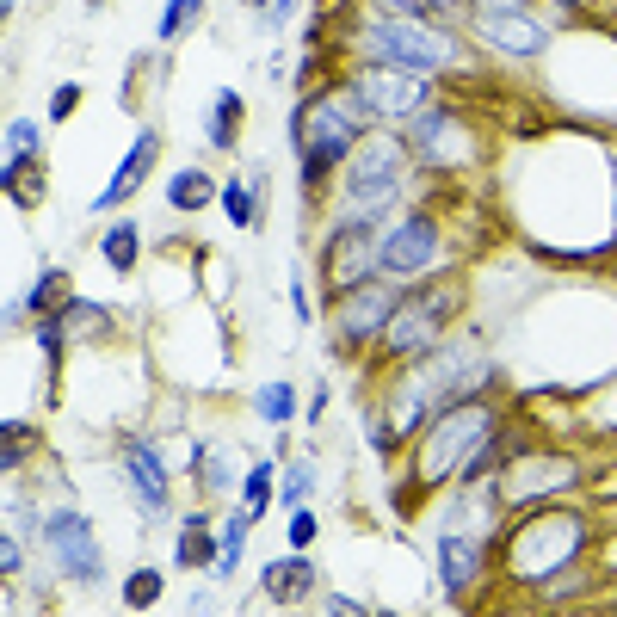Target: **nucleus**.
I'll list each match as a JSON object with an SVG mask.
<instances>
[{
	"label": "nucleus",
	"instance_id": "f257e3e1",
	"mask_svg": "<svg viewBox=\"0 0 617 617\" xmlns=\"http://www.w3.org/2000/svg\"><path fill=\"white\" fill-rule=\"evenodd\" d=\"M365 50H377L383 62L395 68H414V75H426V68H445L457 56V44L445 38V31H432V25H414V19H377L365 31Z\"/></svg>",
	"mask_w": 617,
	"mask_h": 617
},
{
	"label": "nucleus",
	"instance_id": "f03ea898",
	"mask_svg": "<svg viewBox=\"0 0 617 617\" xmlns=\"http://www.w3.org/2000/svg\"><path fill=\"white\" fill-rule=\"evenodd\" d=\"M457 315V290L445 284V290H426V297H414V303H402L389 315V352L395 358H408V352H426L432 340H439V328Z\"/></svg>",
	"mask_w": 617,
	"mask_h": 617
},
{
	"label": "nucleus",
	"instance_id": "7ed1b4c3",
	"mask_svg": "<svg viewBox=\"0 0 617 617\" xmlns=\"http://www.w3.org/2000/svg\"><path fill=\"white\" fill-rule=\"evenodd\" d=\"M358 99L365 105H377V112H389V118H414V112H426V99H432V87L414 75V68H365L358 75Z\"/></svg>",
	"mask_w": 617,
	"mask_h": 617
},
{
	"label": "nucleus",
	"instance_id": "20e7f679",
	"mask_svg": "<svg viewBox=\"0 0 617 617\" xmlns=\"http://www.w3.org/2000/svg\"><path fill=\"white\" fill-rule=\"evenodd\" d=\"M377 253H383V241L371 235V223H365V216H346V223H340V235H334L328 284H334V290H358V284H371Z\"/></svg>",
	"mask_w": 617,
	"mask_h": 617
},
{
	"label": "nucleus",
	"instance_id": "39448f33",
	"mask_svg": "<svg viewBox=\"0 0 617 617\" xmlns=\"http://www.w3.org/2000/svg\"><path fill=\"white\" fill-rule=\"evenodd\" d=\"M44 543H50V556L68 568V574H81V580H99V550H93V525L81 513H50L44 519Z\"/></svg>",
	"mask_w": 617,
	"mask_h": 617
},
{
	"label": "nucleus",
	"instance_id": "423d86ee",
	"mask_svg": "<svg viewBox=\"0 0 617 617\" xmlns=\"http://www.w3.org/2000/svg\"><path fill=\"white\" fill-rule=\"evenodd\" d=\"M432 260H439V229H432L426 216H402L395 235L383 241V253H377V266L395 272V278H408V272H420V266H432Z\"/></svg>",
	"mask_w": 617,
	"mask_h": 617
},
{
	"label": "nucleus",
	"instance_id": "0eeeda50",
	"mask_svg": "<svg viewBox=\"0 0 617 617\" xmlns=\"http://www.w3.org/2000/svg\"><path fill=\"white\" fill-rule=\"evenodd\" d=\"M408 149H414L420 161H439V167L469 161V142L457 136V124L439 112V105H426V112H414V118H408Z\"/></svg>",
	"mask_w": 617,
	"mask_h": 617
},
{
	"label": "nucleus",
	"instance_id": "6e6552de",
	"mask_svg": "<svg viewBox=\"0 0 617 617\" xmlns=\"http://www.w3.org/2000/svg\"><path fill=\"white\" fill-rule=\"evenodd\" d=\"M488 432H494V420H488L482 408H469V402H463V408H457V414L439 426V439H432V457H426V469H420V476H426V482H439L445 469L463 457V439H488Z\"/></svg>",
	"mask_w": 617,
	"mask_h": 617
},
{
	"label": "nucleus",
	"instance_id": "1a4fd4ad",
	"mask_svg": "<svg viewBox=\"0 0 617 617\" xmlns=\"http://www.w3.org/2000/svg\"><path fill=\"white\" fill-rule=\"evenodd\" d=\"M395 309H402V297H395V290H383V284H358L352 297H346V309H340V340H365L371 328H389Z\"/></svg>",
	"mask_w": 617,
	"mask_h": 617
},
{
	"label": "nucleus",
	"instance_id": "9d476101",
	"mask_svg": "<svg viewBox=\"0 0 617 617\" xmlns=\"http://www.w3.org/2000/svg\"><path fill=\"white\" fill-rule=\"evenodd\" d=\"M365 186H402V149L395 142H371V149H358L352 173H346V192H365Z\"/></svg>",
	"mask_w": 617,
	"mask_h": 617
},
{
	"label": "nucleus",
	"instance_id": "9b49d317",
	"mask_svg": "<svg viewBox=\"0 0 617 617\" xmlns=\"http://www.w3.org/2000/svg\"><path fill=\"white\" fill-rule=\"evenodd\" d=\"M124 469H130V482H136V500H142V513H161L167 506V469L149 445H124Z\"/></svg>",
	"mask_w": 617,
	"mask_h": 617
},
{
	"label": "nucleus",
	"instance_id": "f8f14e48",
	"mask_svg": "<svg viewBox=\"0 0 617 617\" xmlns=\"http://www.w3.org/2000/svg\"><path fill=\"white\" fill-rule=\"evenodd\" d=\"M439 568H445L451 593H469V580H476V568H482V543L463 537V531H445L439 537Z\"/></svg>",
	"mask_w": 617,
	"mask_h": 617
},
{
	"label": "nucleus",
	"instance_id": "ddd939ff",
	"mask_svg": "<svg viewBox=\"0 0 617 617\" xmlns=\"http://www.w3.org/2000/svg\"><path fill=\"white\" fill-rule=\"evenodd\" d=\"M476 31H482L488 44L519 50V56L543 50V25H531V19H519V13H482V19H476Z\"/></svg>",
	"mask_w": 617,
	"mask_h": 617
},
{
	"label": "nucleus",
	"instance_id": "4468645a",
	"mask_svg": "<svg viewBox=\"0 0 617 617\" xmlns=\"http://www.w3.org/2000/svg\"><path fill=\"white\" fill-rule=\"evenodd\" d=\"M149 167H155V136H136L130 161H124V167L112 173V186H105V192H99L93 204H99V210H118V204H124V198H130V192L142 186V179H149Z\"/></svg>",
	"mask_w": 617,
	"mask_h": 617
},
{
	"label": "nucleus",
	"instance_id": "2eb2a0df",
	"mask_svg": "<svg viewBox=\"0 0 617 617\" xmlns=\"http://www.w3.org/2000/svg\"><path fill=\"white\" fill-rule=\"evenodd\" d=\"M260 580H266V593H272V599H303V593H315V587H321L315 568H309L303 556H297V562H272Z\"/></svg>",
	"mask_w": 617,
	"mask_h": 617
},
{
	"label": "nucleus",
	"instance_id": "dca6fc26",
	"mask_svg": "<svg viewBox=\"0 0 617 617\" xmlns=\"http://www.w3.org/2000/svg\"><path fill=\"white\" fill-rule=\"evenodd\" d=\"M31 155H38V124L13 118L7 124V192L19 186V161H31Z\"/></svg>",
	"mask_w": 617,
	"mask_h": 617
},
{
	"label": "nucleus",
	"instance_id": "f3484780",
	"mask_svg": "<svg viewBox=\"0 0 617 617\" xmlns=\"http://www.w3.org/2000/svg\"><path fill=\"white\" fill-rule=\"evenodd\" d=\"M167 198H173L179 210H204V204L216 198V186H210V173L186 167V173H173V186H167Z\"/></svg>",
	"mask_w": 617,
	"mask_h": 617
},
{
	"label": "nucleus",
	"instance_id": "a211bd4d",
	"mask_svg": "<svg viewBox=\"0 0 617 617\" xmlns=\"http://www.w3.org/2000/svg\"><path fill=\"white\" fill-rule=\"evenodd\" d=\"M235 118H241V93H216V112H210V142L216 149H235Z\"/></svg>",
	"mask_w": 617,
	"mask_h": 617
},
{
	"label": "nucleus",
	"instance_id": "6ab92c4d",
	"mask_svg": "<svg viewBox=\"0 0 617 617\" xmlns=\"http://www.w3.org/2000/svg\"><path fill=\"white\" fill-rule=\"evenodd\" d=\"M241 537H247V513H235L229 525H223V537H216V574H235V562H241Z\"/></svg>",
	"mask_w": 617,
	"mask_h": 617
},
{
	"label": "nucleus",
	"instance_id": "aec40b11",
	"mask_svg": "<svg viewBox=\"0 0 617 617\" xmlns=\"http://www.w3.org/2000/svg\"><path fill=\"white\" fill-rule=\"evenodd\" d=\"M266 500H272V463L247 469V488H241V513H247V519H253V513H266Z\"/></svg>",
	"mask_w": 617,
	"mask_h": 617
},
{
	"label": "nucleus",
	"instance_id": "412c9836",
	"mask_svg": "<svg viewBox=\"0 0 617 617\" xmlns=\"http://www.w3.org/2000/svg\"><path fill=\"white\" fill-rule=\"evenodd\" d=\"M179 562L198 568V562H216V543L204 531V519H186V543H179Z\"/></svg>",
	"mask_w": 617,
	"mask_h": 617
},
{
	"label": "nucleus",
	"instance_id": "4be33fe9",
	"mask_svg": "<svg viewBox=\"0 0 617 617\" xmlns=\"http://www.w3.org/2000/svg\"><path fill=\"white\" fill-rule=\"evenodd\" d=\"M105 260H112L118 272H124V266H136V223H118L112 235H105Z\"/></svg>",
	"mask_w": 617,
	"mask_h": 617
},
{
	"label": "nucleus",
	"instance_id": "5701e85b",
	"mask_svg": "<svg viewBox=\"0 0 617 617\" xmlns=\"http://www.w3.org/2000/svg\"><path fill=\"white\" fill-rule=\"evenodd\" d=\"M124 599H130L136 611H142V605H155V599H161V574H155V568H136V574L124 580Z\"/></svg>",
	"mask_w": 617,
	"mask_h": 617
},
{
	"label": "nucleus",
	"instance_id": "b1692460",
	"mask_svg": "<svg viewBox=\"0 0 617 617\" xmlns=\"http://www.w3.org/2000/svg\"><path fill=\"white\" fill-rule=\"evenodd\" d=\"M198 476H204V488H210V494H216V488H229V451L204 445V451H198Z\"/></svg>",
	"mask_w": 617,
	"mask_h": 617
},
{
	"label": "nucleus",
	"instance_id": "393cba45",
	"mask_svg": "<svg viewBox=\"0 0 617 617\" xmlns=\"http://www.w3.org/2000/svg\"><path fill=\"white\" fill-rule=\"evenodd\" d=\"M198 19V0H167V13H161V38H179V31H192Z\"/></svg>",
	"mask_w": 617,
	"mask_h": 617
},
{
	"label": "nucleus",
	"instance_id": "a878e982",
	"mask_svg": "<svg viewBox=\"0 0 617 617\" xmlns=\"http://www.w3.org/2000/svg\"><path fill=\"white\" fill-rule=\"evenodd\" d=\"M62 328H68V334H99V328H105V315H99V309H87V303H68V309H62Z\"/></svg>",
	"mask_w": 617,
	"mask_h": 617
},
{
	"label": "nucleus",
	"instance_id": "bb28decb",
	"mask_svg": "<svg viewBox=\"0 0 617 617\" xmlns=\"http://www.w3.org/2000/svg\"><path fill=\"white\" fill-rule=\"evenodd\" d=\"M290 408H297V402H290V389H284V383H266V389H260V414H266L272 426H278V420H290Z\"/></svg>",
	"mask_w": 617,
	"mask_h": 617
},
{
	"label": "nucleus",
	"instance_id": "cd10ccee",
	"mask_svg": "<svg viewBox=\"0 0 617 617\" xmlns=\"http://www.w3.org/2000/svg\"><path fill=\"white\" fill-rule=\"evenodd\" d=\"M309 488H315V469H309V463H297V469L284 476V494H278V500H284V506H303V500H309Z\"/></svg>",
	"mask_w": 617,
	"mask_h": 617
},
{
	"label": "nucleus",
	"instance_id": "c85d7f7f",
	"mask_svg": "<svg viewBox=\"0 0 617 617\" xmlns=\"http://www.w3.org/2000/svg\"><path fill=\"white\" fill-rule=\"evenodd\" d=\"M223 204H229V216H235V223H241V229H247V223H253V192H247V186H241V179H235V186H229V192H223Z\"/></svg>",
	"mask_w": 617,
	"mask_h": 617
},
{
	"label": "nucleus",
	"instance_id": "c756f323",
	"mask_svg": "<svg viewBox=\"0 0 617 617\" xmlns=\"http://www.w3.org/2000/svg\"><path fill=\"white\" fill-rule=\"evenodd\" d=\"M75 105H81V87L68 81V87H56V99H50V118H68V112H75Z\"/></svg>",
	"mask_w": 617,
	"mask_h": 617
},
{
	"label": "nucleus",
	"instance_id": "7c9ffc66",
	"mask_svg": "<svg viewBox=\"0 0 617 617\" xmlns=\"http://www.w3.org/2000/svg\"><path fill=\"white\" fill-rule=\"evenodd\" d=\"M62 334H68V328H62V315H56V321H44V328H38V346L56 358V352H62Z\"/></svg>",
	"mask_w": 617,
	"mask_h": 617
},
{
	"label": "nucleus",
	"instance_id": "2f4dec72",
	"mask_svg": "<svg viewBox=\"0 0 617 617\" xmlns=\"http://www.w3.org/2000/svg\"><path fill=\"white\" fill-rule=\"evenodd\" d=\"M19 439H25V432H19V420H7V451H0V463H7V469L19 463Z\"/></svg>",
	"mask_w": 617,
	"mask_h": 617
},
{
	"label": "nucleus",
	"instance_id": "473e14b6",
	"mask_svg": "<svg viewBox=\"0 0 617 617\" xmlns=\"http://www.w3.org/2000/svg\"><path fill=\"white\" fill-rule=\"evenodd\" d=\"M309 537H315V519L297 513V519H290V543H309Z\"/></svg>",
	"mask_w": 617,
	"mask_h": 617
},
{
	"label": "nucleus",
	"instance_id": "72a5a7b5",
	"mask_svg": "<svg viewBox=\"0 0 617 617\" xmlns=\"http://www.w3.org/2000/svg\"><path fill=\"white\" fill-rule=\"evenodd\" d=\"M383 7H395V13H402V19H414V13L426 7V0H383Z\"/></svg>",
	"mask_w": 617,
	"mask_h": 617
},
{
	"label": "nucleus",
	"instance_id": "f704fd0d",
	"mask_svg": "<svg viewBox=\"0 0 617 617\" xmlns=\"http://www.w3.org/2000/svg\"><path fill=\"white\" fill-rule=\"evenodd\" d=\"M290 7H297V0H272V25H278V19H290Z\"/></svg>",
	"mask_w": 617,
	"mask_h": 617
}]
</instances>
